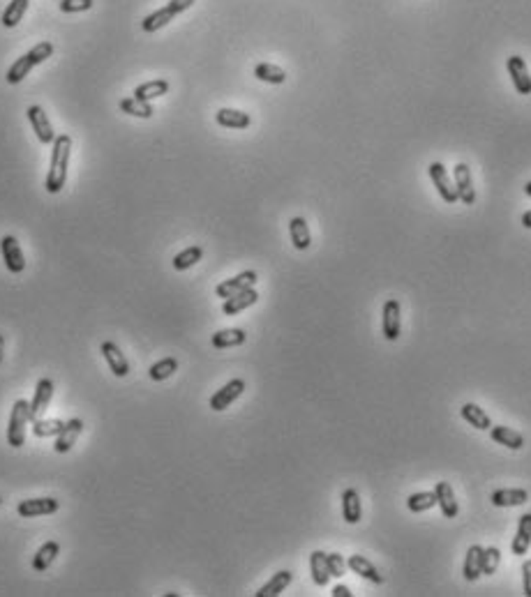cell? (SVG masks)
I'll list each match as a JSON object with an SVG mask.
<instances>
[{"label":"cell","instance_id":"obj_18","mask_svg":"<svg viewBox=\"0 0 531 597\" xmlns=\"http://www.w3.org/2000/svg\"><path fill=\"white\" fill-rule=\"evenodd\" d=\"M483 551H485V547H481V545H471L469 549H466L462 574L469 584L479 581L481 574H483Z\"/></svg>","mask_w":531,"mask_h":597},{"label":"cell","instance_id":"obj_1","mask_svg":"<svg viewBox=\"0 0 531 597\" xmlns=\"http://www.w3.org/2000/svg\"><path fill=\"white\" fill-rule=\"evenodd\" d=\"M51 164H49V174L47 180H44V187H47L49 194H58L62 187H65L67 180V169H69V152H72V139L67 134H58L56 141L51 143Z\"/></svg>","mask_w":531,"mask_h":597},{"label":"cell","instance_id":"obj_10","mask_svg":"<svg viewBox=\"0 0 531 597\" xmlns=\"http://www.w3.org/2000/svg\"><path fill=\"white\" fill-rule=\"evenodd\" d=\"M0 251H3L5 268L10 270L12 275H21L26 270V258L19 247V240H16L14 235H5V238L0 240Z\"/></svg>","mask_w":531,"mask_h":597},{"label":"cell","instance_id":"obj_45","mask_svg":"<svg viewBox=\"0 0 531 597\" xmlns=\"http://www.w3.org/2000/svg\"><path fill=\"white\" fill-rule=\"evenodd\" d=\"M194 3H196V0H169V5H167V7H169V10L178 16V14H183L185 10H190V7H192Z\"/></svg>","mask_w":531,"mask_h":597},{"label":"cell","instance_id":"obj_9","mask_svg":"<svg viewBox=\"0 0 531 597\" xmlns=\"http://www.w3.org/2000/svg\"><path fill=\"white\" fill-rule=\"evenodd\" d=\"M60 503L56 499H26L16 505V512L23 519H35V517H49V514L58 512Z\"/></svg>","mask_w":531,"mask_h":597},{"label":"cell","instance_id":"obj_17","mask_svg":"<svg viewBox=\"0 0 531 597\" xmlns=\"http://www.w3.org/2000/svg\"><path fill=\"white\" fill-rule=\"evenodd\" d=\"M257 302H259V293L255 291V288H247V291H240L236 295L227 297L224 305H222V314L224 316H236L240 312L250 309V307L257 305Z\"/></svg>","mask_w":531,"mask_h":597},{"label":"cell","instance_id":"obj_20","mask_svg":"<svg viewBox=\"0 0 531 597\" xmlns=\"http://www.w3.org/2000/svg\"><path fill=\"white\" fill-rule=\"evenodd\" d=\"M215 120L222 127H229V130H247L252 125V118L245 111H238V108H220L218 113H215Z\"/></svg>","mask_w":531,"mask_h":597},{"label":"cell","instance_id":"obj_47","mask_svg":"<svg viewBox=\"0 0 531 597\" xmlns=\"http://www.w3.org/2000/svg\"><path fill=\"white\" fill-rule=\"evenodd\" d=\"M522 226H525V229H531V210H527L525 215H522Z\"/></svg>","mask_w":531,"mask_h":597},{"label":"cell","instance_id":"obj_50","mask_svg":"<svg viewBox=\"0 0 531 597\" xmlns=\"http://www.w3.org/2000/svg\"><path fill=\"white\" fill-rule=\"evenodd\" d=\"M0 503H3V499H0Z\"/></svg>","mask_w":531,"mask_h":597},{"label":"cell","instance_id":"obj_37","mask_svg":"<svg viewBox=\"0 0 531 597\" xmlns=\"http://www.w3.org/2000/svg\"><path fill=\"white\" fill-rule=\"evenodd\" d=\"M178 372V360L176 358H162L160 363H155L150 369H148V376L152 378V381H167V378H171Z\"/></svg>","mask_w":531,"mask_h":597},{"label":"cell","instance_id":"obj_27","mask_svg":"<svg viewBox=\"0 0 531 597\" xmlns=\"http://www.w3.org/2000/svg\"><path fill=\"white\" fill-rule=\"evenodd\" d=\"M58 554H60V545L56 540L44 542V545L38 549V554L33 556V569L35 572H44V569H49V565L56 560Z\"/></svg>","mask_w":531,"mask_h":597},{"label":"cell","instance_id":"obj_25","mask_svg":"<svg viewBox=\"0 0 531 597\" xmlns=\"http://www.w3.org/2000/svg\"><path fill=\"white\" fill-rule=\"evenodd\" d=\"M289 235H291L294 247L298 249V251L310 249V245H312V233H310L308 222H305L303 217H294V220L289 222Z\"/></svg>","mask_w":531,"mask_h":597},{"label":"cell","instance_id":"obj_4","mask_svg":"<svg viewBox=\"0 0 531 597\" xmlns=\"http://www.w3.org/2000/svg\"><path fill=\"white\" fill-rule=\"evenodd\" d=\"M26 115H28V120H30V127L35 132V137H38L40 143H44V146H49V143L56 141V132H53V125L49 120V115L47 111H44L42 106H28V111H26Z\"/></svg>","mask_w":531,"mask_h":597},{"label":"cell","instance_id":"obj_46","mask_svg":"<svg viewBox=\"0 0 531 597\" xmlns=\"http://www.w3.org/2000/svg\"><path fill=\"white\" fill-rule=\"evenodd\" d=\"M332 597H354V595H351V591L345 584H340V586L332 588Z\"/></svg>","mask_w":531,"mask_h":597},{"label":"cell","instance_id":"obj_19","mask_svg":"<svg viewBox=\"0 0 531 597\" xmlns=\"http://www.w3.org/2000/svg\"><path fill=\"white\" fill-rule=\"evenodd\" d=\"M529 547H531V512L522 514V517H520L518 533H515V538H513L510 551L515 556H527Z\"/></svg>","mask_w":531,"mask_h":597},{"label":"cell","instance_id":"obj_44","mask_svg":"<svg viewBox=\"0 0 531 597\" xmlns=\"http://www.w3.org/2000/svg\"><path fill=\"white\" fill-rule=\"evenodd\" d=\"M522 591L527 597H531V560L522 563Z\"/></svg>","mask_w":531,"mask_h":597},{"label":"cell","instance_id":"obj_11","mask_svg":"<svg viewBox=\"0 0 531 597\" xmlns=\"http://www.w3.org/2000/svg\"><path fill=\"white\" fill-rule=\"evenodd\" d=\"M506 69H508V76L513 81V86H515L518 95H531V76H529V69H527V62L522 56H508L506 58Z\"/></svg>","mask_w":531,"mask_h":597},{"label":"cell","instance_id":"obj_16","mask_svg":"<svg viewBox=\"0 0 531 597\" xmlns=\"http://www.w3.org/2000/svg\"><path fill=\"white\" fill-rule=\"evenodd\" d=\"M347 567H349L354 574L363 576V579H367V581H372V584H376V586H381V584L386 581L384 574L370 563V558H365V556H361V554L349 556V558H347Z\"/></svg>","mask_w":531,"mask_h":597},{"label":"cell","instance_id":"obj_29","mask_svg":"<svg viewBox=\"0 0 531 597\" xmlns=\"http://www.w3.org/2000/svg\"><path fill=\"white\" fill-rule=\"evenodd\" d=\"M310 572H312V581L317 584L319 588L328 586L330 572H328L326 554H323V551H312V554H310Z\"/></svg>","mask_w":531,"mask_h":597},{"label":"cell","instance_id":"obj_43","mask_svg":"<svg viewBox=\"0 0 531 597\" xmlns=\"http://www.w3.org/2000/svg\"><path fill=\"white\" fill-rule=\"evenodd\" d=\"M91 7H93V0H60V10L65 14L88 12Z\"/></svg>","mask_w":531,"mask_h":597},{"label":"cell","instance_id":"obj_35","mask_svg":"<svg viewBox=\"0 0 531 597\" xmlns=\"http://www.w3.org/2000/svg\"><path fill=\"white\" fill-rule=\"evenodd\" d=\"M33 67H35V65H33V60L28 58V53H23V56H21L19 60H14L12 67L7 69V74H5L7 84H12V86H14V84H21V81L30 74Z\"/></svg>","mask_w":531,"mask_h":597},{"label":"cell","instance_id":"obj_21","mask_svg":"<svg viewBox=\"0 0 531 597\" xmlns=\"http://www.w3.org/2000/svg\"><path fill=\"white\" fill-rule=\"evenodd\" d=\"M342 517H345L347 523H358L363 517V505H361V496H358L356 489H345L342 494Z\"/></svg>","mask_w":531,"mask_h":597},{"label":"cell","instance_id":"obj_7","mask_svg":"<svg viewBox=\"0 0 531 597\" xmlns=\"http://www.w3.org/2000/svg\"><path fill=\"white\" fill-rule=\"evenodd\" d=\"M257 279H259V275L255 273V270H242L240 275L231 277V279H224L222 284L215 286V295H218V297H224V300H227V297L236 295V293H240V291H247V288H255Z\"/></svg>","mask_w":531,"mask_h":597},{"label":"cell","instance_id":"obj_5","mask_svg":"<svg viewBox=\"0 0 531 597\" xmlns=\"http://www.w3.org/2000/svg\"><path fill=\"white\" fill-rule=\"evenodd\" d=\"M242 392H245V381H242V378H231L227 385H222L220 390L211 397V402H208L211 411H215V413L227 411Z\"/></svg>","mask_w":531,"mask_h":597},{"label":"cell","instance_id":"obj_22","mask_svg":"<svg viewBox=\"0 0 531 597\" xmlns=\"http://www.w3.org/2000/svg\"><path fill=\"white\" fill-rule=\"evenodd\" d=\"M291 581H294V574L289 572V569H280V572L268 579V584L261 586L255 595L257 597H277L280 593H284L286 588H289Z\"/></svg>","mask_w":531,"mask_h":597},{"label":"cell","instance_id":"obj_38","mask_svg":"<svg viewBox=\"0 0 531 597\" xmlns=\"http://www.w3.org/2000/svg\"><path fill=\"white\" fill-rule=\"evenodd\" d=\"M437 505V496H435V491H418V494H411L409 499H407V508H409V512H416V514H420V512H427V510H432Z\"/></svg>","mask_w":531,"mask_h":597},{"label":"cell","instance_id":"obj_8","mask_svg":"<svg viewBox=\"0 0 531 597\" xmlns=\"http://www.w3.org/2000/svg\"><path fill=\"white\" fill-rule=\"evenodd\" d=\"M427 174H430V180H432V185L437 187V192L439 196L444 198L446 203H457V192H455V185L451 183V178H448V171L446 166L441 164V161H432L430 169H427Z\"/></svg>","mask_w":531,"mask_h":597},{"label":"cell","instance_id":"obj_6","mask_svg":"<svg viewBox=\"0 0 531 597\" xmlns=\"http://www.w3.org/2000/svg\"><path fill=\"white\" fill-rule=\"evenodd\" d=\"M453 178H455V192H457V201H462L464 205H474L476 203V189H474V178H471V169L464 164V161H457L453 169Z\"/></svg>","mask_w":531,"mask_h":597},{"label":"cell","instance_id":"obj_28","mask_svg":"<svg viewBox=\"0 0 531 597\" xmlns=\"http://www.w3.org/2000/svg\"><path fill=\"white\" fill-rule=\"evenodd\" d=\"M460 415H462V420H464V422H469L474 429L490 431V427H492L490 415L485 413V411L481 409V406H476V404H464L462 409H460Z\"/></svg>","mask_w":531,"mask_h":597},{"label":"cell","instance_id":"obj_24","mask_svg":"<svg viewBox=\"0 0 531 597\" xmlns=\"http://www.w3.org/2000/svg\"><path fill=\"white\" fill-rule=\"evenodd\" d=\"M492 505L497 508H518V505L529 503V491L527 489H497L492 494Z\"/></svg>","mask_w":531,"mask_h":597},{"label":"cell","instance_id":"obj_39","mask_svg":"<svg viewBox=\"0 0 531 597\" xmlns=\"http://www.w3.org/2000/svg\"><path fill=\"white\" fill-rule=\"evenodd\" d=\"M65 420H33V433L38 438H49V436H58V433L65 429Z\"/></svg>","mask_w":531,"mask_h":597},{"label":"cell","instance_id":"obj_15","mask_svg":"<svg viewBox=\"0 0 531 597\" xmlns=\"http://www.w3.org/2000/svg\"><path fill=\"white\" fill-rule=\"evenodd\" d=\"M435 496H437L439 510H441V514H444L446 519H455L457 514H460V505H457L455 491H453V487L448 484V482H437L435 484Z\"/></svg>","mask_w":531,"mask_h":597},{"label":"cell","instance_id":"obj_13","mask_svg":"<svg viewBox=\"0 0 531 597\" xmlns=\"http://www.w3.org/2000/svg\"><path fill=\"white\" fill-rule=\"evenodd\" d=\"M51 397H53V381L51 378H40L38 385H35V394L30 402V422L38 420L40 415L49 409Z\"/></svg>","mask_w":531,"mask_h":597},{"label":"cell","instance_id":"obj_40","mask_svg":"<svg viewBox=\"0 0 531 597\" xmlns=\"http://www.w3.org/2000/svg\"><path fill=\"white\" fill-rule=\"evenodd\" d=\"M51 56H53V44L51 42H40V44H35V47L28 51V58L33 60L35 67L42 65V62H47Z\"/></svg>","mask_w":531,"mask_h":597},{"label":"cell","instance_id":"obj_34","mask_svg":"<svg viewBox=\"0 0 531 597\" xmlns=\"http://www.w3.org/2000/svg\"><path fill=\"white\" fill-rule=\"evenodd\" d=\"M201 258H203V249L199 245H192V247L183 249L181 254L174 256V268L178 270V273H183V270H190L192 266L199 263Z\"/></svg>","mask_w":531,"mask_h":597},{"label":"cell","instance_id":"obj_31","mask_svg":"<svg viewBox=\"0 0 531 597\" xmlns=\"http://www.w3.org/2000/svg\"><path fill=\"white\" fill-rule=\"evenodd\" d=\"M118 106L123 113L143 118V120H148V118H152V113H155V108H152L150 102H143V99H137V97H125V99H121Z\"/></svg>","mask_w":531,"mask_h":597},{"label":"cell","instance_id":"obj_3","mask_svg":"<svg viewBox=\"0 0 531 597\" xmlns=\"http://www.w3.org/2000/svg\"><path fill=\"white\" fill-rule=\"evenodd\" d=\"M402 332V305L398 297L384 302L381 309V334L386 341H398Z\"/></svg>","mask_w":531,"mask_h":597},{"label":"cell","instance_id":"obj_41","mask_svg":"<svg viewBox=\"0 0 531 597\" xmlns=\"http://www.w3.org/2000/svg\"><path fill=\"white\" fill-rule=\"evenodd\" d=\"M499 560H501V551L497 547H485V551H483V574L497 572Z\"/></svg>","mask_w":531,"mask_h":597},{"label":"cell","instance_id":"obj_26","mask_svg":"<svg viewBox=\"0 0 531 597\" xmlns=\"http://www.w3.org/2000/svg\"><path fill=\"white\" fill-rule=\"evenodd\" d=\"M247 341V334L245 330L240 328H227V330H220L215 332L211 337V343L215 348H233V346H242V343Z\"/></svg>","mask_w":531,"mask_h":597},{"label":"cell","instance_id":"obj_42","mask_svg":"<svg viewBox=\"0 0 531 597\" xmlns=\"http://www.w3.org/2000/svg\"><path fill=\"white\" fill-rule=\"evenodd\" d=\"M326 563H328V572H330V576H335V579L345 576V572L349 569V567H347L345 556L337 554V551H332V554H326Z\"/></svg>","mask_w":531,"mask_h":597},{"label":"cell","instance_id":"obj_14","mask_svg":"<svg viewBox=\"0 0 531 597\" xmlns=\"http://www.w3.org/2000/svg\"><path fill=\"white\" fill-rule=\"evenodd\" d=\"M84 420L81 418H72L67 420L65 424V429H62L58 436H56V443H53V450L58 452V455H65V452H69L72 448H74V443L77 438L81 436V431H84Z\"/></svg>","mask_w":531,"mask_h":597},{"label":"cell","instance_id":"obj_12","mask_svg":"<svg viewBox=\"0 0 531 597\" xmlns=\"http://www.w3.org/2000/svg\"><path fill=\"white\" fill-rule=\"evenodd\" d=\"M100 353L104 356L106 365H109V369L113 372V376L125 378V376L130 374V363H128V358H125V353L121 351L118 343H113V341H104L102 346H100Z\"/></svg>","mask_w":531,"mask_h":597},{"label":"cell","instance_id":"obj_23","mask_svg":"<svg viewBox=\"0 0 531 597\" xmlns=\"http://www.w3.org/2000/svg\"><path fill=\"white\" fill-rule=\"evenodd\" d=\"M490 438L494 443H499V445L508 448V450H522L525 448V438H522V433H518L515 429L510 427H503V424H497V427H490Z\"/></svg>","mask_w":531,"mask_h":597},{"label":"cell","instance_id":"obj_48","mask_svg":"<svg viewBox=\"0 0 531 597\" xmlns=\"http://www.w3.org/2000/svg\"><path fill=\"white\" fill-rule=\"evenodd\" d=\"M3 356H5V337L0 334V363H3Z\"/></svg>","mask_w":531,"mask_h":597},{"label":"cell","instance_id":"obj_33","mask_svg":"<svg viewBox=\"0 0 531 597\" xmlns=\"http://www.w3.org/2000/svg\"><path fill=\"white\" fill-rule=\"evenodd\" d=\"M174 16H176V14L171 12L169 7H162V10L148 14L146 19L141 21V30H143V33H155V30H160V28H164L169 21H174Z\"/></svg>","mask_w":531,"mask_h":597},{"label":"cell","instance_id":"obj_32","mask_svg":"<svg viewBox=\"0 0 531 597\" xmlns=\"http://www.w3.org/2000/svg\"><path fill=\"white\" fill-rule=\"evenodd\" d=\"M255 76L259 81H264V84L280 86L286 81V72L282 67L273 65V62H259V65L255 67Z\"/></svg>","mask_w":531,"mask_h":597},{"label":"cell","instance_id":"obj_49","mask_svg":"<svg viewBox=\"0 0 531 597\" xmlns=\"http://www.w3.org/2000/svg\"><path fill=\"white\" fill-rule=\"evenodd\" d=\"M525 194H527V196L531 198V180H529V183L525 185Z\"/></svg>","mask_w":531,"mask_h":597},{"label":"cell","instance_id":"obj_30","mask_svg":"<svg viewBox=\"0 0 531 597\" xmlns=\"http://www.w3.org/2000/svg\"><path fill=\"white\" fill-rule=\"evenodd\" d=\"M169 93V81L164 79H155V81H146V84H141L134 88V97L143 99V102H152V99H157L162 95Z\"/></svg>","mask_w":531,"mask_h":597},{"label":"cell","instance_id":"obj_36","mask_svg":"<svg viewBox=\"0 0 531 597\" xmlns=\"http://www.w3.org/2000/svg\"><path fill=\"white\" fill-rule=\"evenodd\" d=\"M28 3H30V0H12V3L5 7V12H3V25H5V28H14V25H19V21L23 19V14H26V10H28Z\"/></svg>","mask_w":531,"mask_h":597},{"label":"cell","instance_id":"obj_2","mask_svg":"<svg viewBox=\"0 0 531 597\" xmlns=\"http://www.w3.org/2000/svg\"><path fill=\"white\" fill-rule=\"evenodd\" d=\"M30 422V404L26 399H16L7 422V443L12 448H23L26 443V424Z\"/></svg>","mask_w":531,"mask_h":597}]
</instances>
